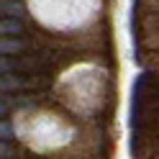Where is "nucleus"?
Returning <instances> with one entry per match:
<instances>
[{
  "instance_id": "obj_4",
  "label": "nucleus",
  "mask_w": 159,
  "mask_h": 159,
  "mask_svg": "<svg viewBox=\"0 0 159 159\" xmlns=\"http://www.w3.org/2000/svg\"><path fill=\"white\" fill-rule=\"evenodd\" d=\"M18 34H23V21L21 18H0V36L13 39Z\"/></svg>"
},
{
  "instance_id": "obj_1",
  "label": "nucleus",
  "mask_w": 159,
  "mask_h": 159,
  "mask_svg": "<svg viewBox=\"0 0 159 159\" xmlns=\"http://www.w3.org/2000/svg\"><path fill=\"white\" fill-rule=\"evenodd\" d=\"M44 80L36 77H16V75H0V95L3 93H18V90H34L41 87Z\"/></svg>"
},
{
  "instance_id": "obj_3",
  "label": "nucleus",
  "mask_w": 159,
  "mask_h": 159,
  "mask_svg": "<svg viewBox=\"0 0 159 159\" xmlns=\"http://www.w3.org/2000/svg\"><path fill=\"white\" fill-rule=\"evenodd\" d=\"M0 16L3 18H21V16H26V8L21 0H0Z\"/></svg>"
},
{
  "instance_id": "obj_2",
  "label": "nucleus",
  "mask_w": 159,
  "mask_h": 159,
  "mask_svg": "<svg viewBox=\"0 0 159 159\" xmlns=\"http://www.w3.org/2000/svg\"><path fill=\"white\" fill-rule=\"evenodd\" d=\"M28 46L26 39H5V36H0V57H11V54H18V52H23V49Z\"/></svg>"
},
{
  "instance_id": "obj_6",
  "label": "nucleus",
  "mask_w": 159,
  "mask_h": 159,
  "mask_svg": "<svg viewBox=\"0 0 159 159\" xmlns=\"http://www.w3.org/2000/svg\"><path fill=\"white\" fill-rule=\"evenodd\" d=\"M3 157H11V146H8V141H0V159Z\"/></svg>"
},
{
  "instance_id": "obj_7",
  "label": "nucleus",
  "mask_w": 159,
  "mask_h": 159,
  "mask_svg": "<svg viewBox=\"0 0 159 159\" xmlns=\"http://www.w3.org/2000/svg\"><path fill=\"white\" fill-rule=\"evenodd\" d=\"M8 108H11V105H8V103L3 100V98H0V118H3V116L8 113Z\"/></svg>"
},
{
  "instance_id": "obj_5",
  "label": "nucleus",
  "mask_w": 159,
  "mask_h": 159,
  "mask_svg": "<svg viewBox=\"0 0 159 159\" xmlns=\"http://www.w3.org/2000/svg\"><path fill=\"white\" fill-rule=\"evenodd\" d=\"M13 72V59L0 57V75H11Z\"/></svg>"
}]
</instances>
